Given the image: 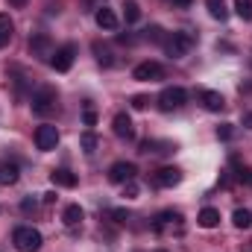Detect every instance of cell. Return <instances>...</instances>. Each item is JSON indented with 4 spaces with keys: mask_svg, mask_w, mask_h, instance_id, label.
Instances as JSON below:
<instances>
[{
    "mask_svg": "<svg viewBox=\"0 0 252 252\" xmlns=\"http://www.w3.org/2000/svg\"><path fill=\"white\" fill-rule=\"evenodd\" d=\"M241 182H244V185H250V188H252V167H247V170H241Z\"/></svg>",
    "mask_w": 252,
    "mask_h": 252,
    "instance_id": "cell-31",
    "label": "cell"
},
{
    "mask_svg": "<svg viewBox=\"0 0 252 252\" xmlns=\"http://www.w3.org/2000/svg\"><path fill=\"white\" fill-rule=\"evenodd\" d=\"M9 6H15V9H21V6H27V0H9Z\"/></svg>",
    "mask_w": 252,
    "mask_h": 252,
    "instance_id": "cell-36",
    "label": "cell"
},
{
    "mask_svg": "<svg viewBox=\"0 0 252 252\" xmlns=\"http://www.w3.org/2000/svg\"><path fill=\"white\" fill-rule=\"evenodd\" d=\"M79 147L91 156V153H97V147H100V138L94 135V132H82V138H79Z\"/></svg>",
    "mask_w": 252,
    "mask_h": 252,
    "instance_id": "cell-20",
    "label": "cell"
},
{
    "mask_svg": "<svg viewBox=\"0 0 252 252\" xmlns=\"http://www.w3.org/2000/svg\"><path fill=\"white\" fill-rule=\"evenodd\" d=\"M208 3V12H211V18H217V21H226V3L223 0H205Z\"/></svg>",
    "mask_w": 252,
    "mask_h": 252,
    "instance_id": "cell-22",
    "label": "cell"
},
{
    "mask_svg": "<svg viewBox=\"0 0 252 252\" xmlns=\"http://www.w3.org/2000/svg\"><path fill=\"white\" fill-rule=\"evenodd\" d=\"M112 129H115V135H118L121 141H132V138H135V126H132V118H129L126 112H118V115H115Z\"/></svg>",
    "mask_w": 252,
    "mask_h": 252,
    "instance_id": "cell-10",
    "label": "cell"
},
{
    "mask_svg": "<svg viewBox=\"0 0 252 252\" xmlns=\"http://www.w3.org/2000/svg\"><path fill=\"white\" fill-rule=\"evenodd\" d=\"M124 196L126 199H135V196H138V185H135V182H126L124 185Z\"/></svg>",
    "mask_w": 252,
    "mask_h": 252,
    "instance_id": "cell-27",
    "label": "cell"
},
{
    "mask_svg": "<svg viewBox=\"0 0 252 252\" xmlns=\"http://www.w3.org/2000/svg\"><path fill=\"white\" fill-rule=\"evenodd\" d=\"M173 6H179V9H188L190 0H173Z\"/></svg>",
    "mask_w": 252,
    "mask_h": 252,
    "instance_id": "cell-33",
    "label": "cell"
},
{
    "mask_svg": "<svg viewBox=\"0 0 252 252\" xmlns=\"http://www.w3.org/2000/svg\"><path fill=\"white\" fill-rule=\"evenodd\" d=\"M182 182V170L179 167H158L156 170V185L158 188H173Z\"/></svg>",
    "mask_w": 252,
    "mask_h": 252,
    "instance_id": "cell-11",
    "label": "cell"
},
{
    "mask_svg": "<svg viewBox=\"0 0 252 252\" xmlns=\"http://www.w3.org/2000/svg\"><path fill=\"white\" fill-rule=\"evenodd\" d=\"M196 223L202 229H214V226H220V211L217 208H202L199 217H196Z\"/></svg>",
    "mask_w": 252,
    "mask_h": 252,
    "instance_id": "cell-15",
    "label": "cell"
},
{
    "mask_svg": "<svg viewBox=\"0 0 252 252\" xmlns=\"http://www.w3.org/2000/svg\"><path fill=\"white\" fill-rule=\"evenodd\" d=\"M56 103H59V97H56L53 88H38V91L32 94V115L47 118V115L56 112Z\"/></svg>",
    "mask_w": 252,
    "mask_h": 252,
    "instance_id": "cell-3",
    "label": "cell"
},
{
    "mask_svg": "<svg viewBox=\"0 0 252 252\" xmlns=\"http://www.w3.org/2000/svg\"><path fill=\"white\" fill-rule=\"evenodd\" d=\"M94 21H97V27H100V30H109V32H112V30H118V24H121V21H118V15H115L109 6H97Z\"/></svg>",
    "mask_w": 252,
    "mask_h": 252,
    "instance_id": "cell-12",
    "label": "cell"
},
{
    "mask_svg": "<svg viewBox=\"0 0 252 252\" xmlns=\"http://www.w3.org/2000/svg\"><path fill=\"white\" fill-rule=\"evenodd\" d=\"M18 182V167L15 164H0V185H15Z\"/></svg>",
    "mask_w": 252,
    "mask_h": 252,
    "instance_id": "cell-21",
    "label": "cell"
},
{
    "mask_svg": "<svg viewBox=\"0 0 252 252\" xmlns=\"http://www.w3.org/2000/svg\"><path fill=\"white\" fill-rule=\"evenodd\" d=\"M30 53L38 56V59H50V56H53V41H50V35L35 32V35L30 38Z\"/></svg>",
    "mask_w": 252,
    "mask_h": 252,
    "instance_id": "cell-9",
    "label": "cell"
},
{
    "mask_svg": "<svg viewBox=\"0 0 252 252\" xmlns=\"http://www.w3.org/2000/svg\"><path fill=\"white\" fill-rule=\"evenodd\" d=\"M156 252H167V250H156Z\"/></svg>",
    "mask_w": 252,
    "mask_h": 252,
    "instance_id": "cell-37",
    "label": "cell"
},
{
    "mask_svg": "<svg viewBox=\"0 0 252 252\" xmlns=\"http://www.w3.org/2000/svg\"><path fill=\"white\" fill-rule=\"evenodd\" d=\"M132 76H135L138 82H156V79L164 76V67H161L158 62H141V64H135Z\"/></svg>",
    "mask_w": 252,
    "mask_h": 252,
    "instance_id": "cell-7",
    "label": "cell"
},
{
    "mask_svg": "<svg viewBox=\"0 0 252 252\" xmlns=\"http://www.w3.org/2000/svg\"><path fill=\"white\" fill-rule=\"evenodd\" d=\"M50 182H53L56 188H76V173H70V170L59 167V170L50 173Z\"/></svg>",
    "mask_w": 252,
    "mask_h": 252,
    "instance_id": "cell-14",
    "label": "cell"
},
{
    "mask_svg": "<svg viewBox=\"0 0 252 252\" xmlns=\"http://www.w3.org/2000/svg\"><path fill=\"white\" fill-rule=\"evenodd\" d=\"M185 100H188V91L179 88V85H173V88H164L158 94V109L161 112H173V109H182Z\"/></svg>",
    "mask_w": 252,
    "mask_h": 252,
    "instance_id": "cell-4",
    "label": "cell"
},
{
    "mask_svg": "<svg viewBox=\"0 0 252 252\" xmlns=\"http://www.w3.org/2000/svg\"><path fill=\"white\" fill-rule=\"evenodd\" d=\"M232 223H235V229H250L252 226V211L250 208H235Z\"/></svg>",
    "mask_w": 252,
    "mask_h": 252,
    "instance_id": "cell-19",
    "label": "cell"
},
{
    "mask_svg": "<svg viewBox=\"0 0 252 252\" xmlns=\"http://www.w3.org/2000/svg\"><path fill=\"white\" fill-rule=\"evenodd\" d=\"M112 217H115V220H126V211H121V208H118V211H112Z\"/></svg>",
    "mask_w": 252,
    "mask_h": 252,
    "instance_id": "cell-35",
    "label": "cell"
},
{
    "mask_svg": "<svg viewBox=\"0 0 252 252\" xmlns=\"http://www.w3.org/2000/svg\"><path fill=\"white\" fill-rule=\"evenodd\" d=\"M235 12L241 21H252V0H235Z\"/></svg>",
    "mask_w": 252,
    "mask_h": 252,
    "instance_id": "cell-24",
    "label": "cell"
},
{
    "mask_svg": "<svg viewBox=\"0 0 252 252\" xmlns=\"http://www.w3.org/2000/svg\"><path fill=\"white\" fill-rule=\"evenodd\" d=\"M35 208H38V205H35V199H30V196H27V199L21 202V211H24V214H30V211H35Z\"/></svg>",
    "mask_w": 252,
    "mask_h": 252,
    "instance_id": "cell-30",
    "label": "cell"
},
{
    "mask_svg": "<svg viewBox=\"0 0 252 252\" xmlns=\"http://www.w3.org/2000/svg\"><path fill=\"white\" fill-rule=\"evenodd\" d=\"M12 32H15V24L6 12H0V47H6L12 41Z\"/></svg>",
    "mask_w": 252,
    "mask_h": 252,
    "instance_id": "cell-16",
    "label": "cell"
},
{
    "mask_svg": "<svg viewBox=\"0 0 252 252\" xmlns=\"http://www.w3.org/2000/svg\"><path fill=\"white\" fill-rule=\"evenodd\" d=\"M94 124H97V112L91 106H85V126H94Z\"/></svg>",
    "mask_w": 252,
    "mask_h": 252,
    "instance_id": "cell-29",
    "label": "cell"
},
{
    "mask_svg": "<svg viewBox=\"0 0 252 252\" xmlns=\"http://www.w3.org/2000/svg\"><path fill=\"white\" fill-rule=\"evenodd\" d=\"M135 173H138V167H135L132 161H115V164L109 167V182H115V185L135 182Z\"/></svg>",
    "mask_w": 252,
    "mask_h": 252,
    "instance_id": "cell-6",
    "label": "cell"
},
{
    "mask_svg": "<svg viewBox=\"0 0 252 252\" xmlns=\"http://www.w3.org/2000/svg\"><path fill=\"white\" fill-rule=\"evenodd\" d=\"M91 50H94L97 62L103 64V67H112V64H115V56H112V50H109V47H103L100 41H94V44H91Z\"/></svg>",
    "mask_w": 252,
    "mask_h": 252,
    "instance_id": "cell-18",
    "label": "cell"
},
{
    "mask_svg": "<svg viewBox=\"0 0 252 252\" xmlns=\"http://www.w3.org/2000/svg\"><path fill=\"white\" fill-rule=\"evenodd\" d=\"M161 47H164V53L170 59H182V56H188V50L193 47V35L190 32H170V35H164Z\"/></svg>",
    "mask_w": 252,
    "mask_h": 252,
    "instance_id": "cell-2",
    "label": "cell"
},
{
    "mask_svg": "<svg viewBox=\"0 0 252 252\" xmlns=\"http://www.w3.org/2000/svg\"><path fill=\"white\" fill-rule=\"evenodd\" d=\"M144 32H147V38H153V41H164L161 27H150V30H144Z\"/></svg>",
    "mask_w": 252,
    "mask_h": 252,
    "instance_id": "cell-26",
    "label": "cell"
},
{
    "mask_svg": "<svg viewBox=\"0 0 252 252\" xmlns=\"http://www.w3.org/2000/svg\"><path fill=\"white\" fill-rule=\"evenodd\" d=\"M35 147L41 150V153H50V150H56L59 147V129L53 124H41L35 129Z\"/></svg>",
    "mask_w": 252,
    "mask_h": 252,
    "instance_id": "cell-5",
    "label": "cell"
},
{
    "mask_svg": "<svg viewBox=\"0 0 252 252\" xmlns=\"http://www.w3.org/2000/svg\"><path fill=\"white\" fill-rule=\"evenodd\" d=\"M147 103H150V100H147L144 94H138V97H132V109H138V112H141V109H147Z\"/></svg>",
    "mask_w": 252,
    "mask_h": 252,
    "instance_id": "cell-28",
    "label": "cell"
},
{
    "mask_svg": "<svg viewBox=\"0 0 252 252\" xmlns=\"http://www.w3.org/2000/svg\"><path fill=\"white\" fill-rule=\"evenodd\" d=\"M73 59H76V47H73V44H64V47H59V50H53L50 64H53L59 73H64V70H70Z\"/></svg>",
    "mask_w": 252,
    "mask_h": 252,
    "instance_id": "cell-8",
    "label": "cell"
},
{
    "mask_svg": "<svg viewBox=\"0 0 252 252\" xmlns=\"http://www.w3.org/2000/svg\"><path fill=\"white\" fill-rule=\"evenodd\" d=\"M12 244H15L18 252H38L41 244H44V238H41V232L32 229V226H18L15 235H12Z\"/></svg>",
    "mask_w": 252,
    "mask_h": 252,
    "instance_id": "cell-1",
    "label": "cell"
},
{
    "mask_svg": "<svg viewBox=\"0 0 252 252\" xmlns=\"http://www.w3.org/2000/svg\"><path fill=\"white\" fill-rule=\"evenodd\" d=\"M244 126H247V129H252V112H247V115H244Z\"/></svg>",
    "mask_w": 252,
    "mask_h": 252,
    "instance_id": "cell-34",
    "label": "cell"
},
{
    "mask_svg": "<svg viewBox=\"0 0 252 252\" xmlns=\"http://www.w3.org/2000/svg\"><path fill=\"white\" fill-rule=\"evenodd\" d=\"M82 217H85V214H82V208H79L76 202H73V205H67V208H64V214H62L64 226H70V229H76V226L82 223Z\"/></svg>",
    "mask_w": 252,
    "mask_h": 252,
    "instance_id": "cell-17",
    "label": "cell"
},
{
    "mask_svg": "<svg viewBox=\"0 0 252 252\" xmlns=\"http://www.w3.org/2000/svg\"><path fill=\"white\" fill-rule=\"evenodd\" d=\"M217 138H220V141H232V138H235V126L232 124L217 126Z\"/></svg>",
    "mask_w": 252,
    "mask_h": 252,
    "instance_id": "cell-25",
    "label": "cell"
},
{
    "mask_svg": "<svg viewBox=\"0 0 252 252\" xmlns=\"http://www.w3.org/2000/svg\"><path fill=\"white\" fill-rule=\"evenodd\" d=\"M41 196H44V202H47V205H50V202H56V193H53V190H47V193H41Z\"/></svg>",
    "mask_w": 252,
    "mask_h": 252,
    "instance_id": "cell-32",
    "label": "cell"
},
{
    "mask_svg": "<svg viewBox=\"0 0 252 252\" xmlns=\"http://www.w3.org/2000/svg\"><path fill=\"white\" fill-rule=\"evenodd\" d=\"M199 100H202V106L208 112H223L226 109V100H223L220 91H199Z\"/></svg>",
    "mask_w": 252,
    "mask_h": 252,
    "instance_id": "cell-13",
    "label": "cell"
},
{
    "mask_svg": "<svg viewBox=\"0 0 252 252\" xmlns=\"http://www.w3.org/2000/svg\"><path fill=\"white\" fill-rule=\"evenodd\" d=\"M124 18H126V24H135V21L141 18V9H138L135 0H126L124 3Z\"/></svg>",
    "mask_w": 252,
    "mask_h": 252,
    "instance_id": "cell-23",
    "label": "cell"
}]
</instances>
